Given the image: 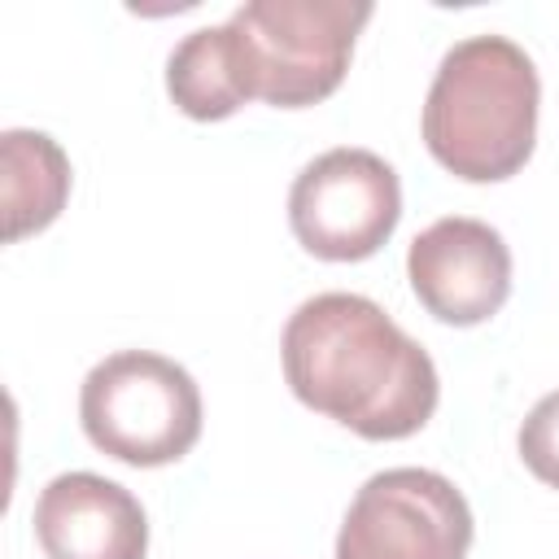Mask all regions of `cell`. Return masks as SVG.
<instances>
[{
	"label": "cell",
	"instance_id": "cell-1",
	"mask_svg": "<svg viewBox=\"0 0 559 559\" xmlns=\"http://www.w3.org/2000/svg\"><path fill=\"white\" fill-rule=\"evenodd\" d=\"M293 397L367 441L419 432L441 397L428 349L371 297L319 293L293 310L280 341Z\"/></svg>",
	"mask_w": 559,
	"mask_h": 559
},
{
	"label": "cell",
	"instance_id": "cell-2",
	"mask_svg": "<svg viewBox=\"0 0 559 559\" xmlns=\"http://www.w3.org/2000/svg\"><path fill=\"white\" fill-rule=\"evenodd\" d=\"M537 66L507 35L459 39L424 100L428 153L467 183L511 179L537 140Z\"/></svg>",
	"mask_w": 559,
	"mask_h": 559
},
{
	"label": "cell",
	"instance_id": "cell-3",
	"mask_svg": "<svg viewBox=\"0 0 559 559\" xmlns=\"http://www.w3.org/2000/svg\"><path fill=\"white\" fill-rule=\"evenodd\" d=\"M367 0H249L223 31L245 100L301 109L332 96L367 26Z\"/></svg>",
	"mask_w": 559,
	"mask_h": 559
},
{
	"label": "cell",
	"instance_id": "cell-4",
	"mask_svg": "<svg viewBox=\"0 0 559 559\" xmlns=\"http://www.w3.org/2000/svg\"><path fill=\"white\" fill-rule=\"evenodd\" d=\"M79 419L100 454L131 467H162L197 445L201 389L175 358L122 349L87 371Z\"/></svg>",
	"mask_w": 559,
	"mask_h": 559
},
{
	"label": "cell",
	"instance_id": "cell-5",
	"mask_svg": "<svg viewBox=\"0 0 559 559\" xmlns=\"http://www.w3.org/2000/svg\"><path fill=\"white\" fill-rule=\"evenodd\" d=\"M402 218L397 170L371 148L319 153L288 192V227L297 245L323 262L371 258Z\"/></svg>",
	"mask_w": 559,
	"mask_h": 559
},
{
	"label": "cell",
	"instance_id": "cell-6",
	"mask_svg": "<svg viewBox=\"0 0 559 559\" xmlns=\"http://www.w3.org/2000/svg\"><path fill=\"white\" fill-rule=\"evenodd\" d=\"M472 533V507L454 480L428 467H389L354 493L336 559H467Z\"/></svg>",
	"mask_w": 559,
	"mask_h": 559
},
{
	"label": "cell",
	"instance_id": "cell-7",
	"mask_svg": "<svg viewBox=\"0 0 559 559\" xmlns=\"http://www.w3.org/2000/svg\"><path fill=\"white\" fill-rule=\"evenodd\" d=\"M419 306L454 328L493 319L511 297V249L480 218H437L406 249Z\"/></svg>",
	"mask_w": 559,
	"mask_h": 559
},
{
	"label": "cell",
	"instance_id": "cell-8",
	"mask_svg": "<svg viewBox=\"0 0 559 559\" xmlns=\"http://www.w3.org/2000/svg\"><path fill=\"white\" fill-rule=\"evenodd\" d=\"M35 537L48 559H144L148 520L140 498L118 480L66 472L35 498Z\"/></svg>",
	"mask_w": 559,
	"mask_h": 559
},
{
	"label": "cell",
	"instance_id": "cell-9",
	"mask_svg": "<svg viewBox=\"0 0 559 559\" xmlns=\"http://www.w3.org/2000/svg\"><path fill=\"white\" fill-rule=\"evenodd\" d=\"M0 162H4V240H22L31 231H44L66 197H70V157L61 144L44 131H4L0 135Z\"/></svg>",
	"mask_w": 559,
	"mask_h": 559
},
{
	"label": "cell",
	"instance_id": "cell-10",
	"mask_svg": "<svg viewBox=\"0 0 559 559\" xmlns=\"http://www.w3.org/2000/svg\"><path fill=\"white\" fill-rule=\"evenodd\" d=\"M166 92L197 122H218L245 105L223 26H201L175 44L166 61Z\"/></svg>",
	"mask_w": 559,
	"mask_h": 559
},
{
	"label": "cell",
	"instance_id": "cell-11",
	"mask_svg": "<svg viewBox=\"0 0 559 559\" xmlns=\"http://www.w3.org/2000/svg\"><path fill=\"white\" fill-rule=\"evenodd\" d=\"M520 459L542 485L559 489V389L546 393L524 415V424H520Z\"/></svg>",
	"mask_w": 559,
	"mask_h": 559
}]
</instances>
